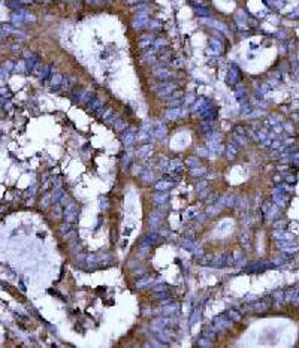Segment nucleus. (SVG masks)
Wrapping results in <instances>:
<instances>
[{
	"label": "nucleus",
	"mask_w": 299,
	"mask_h": 348,
	"mask_svg": "<svg viewBox=\"0 0 299 348\" xmlns=\"http://www.w3.org/2000/svg\"><path fill=\"white\" fill-rule=\"evenodd\" d=\"M61 79H63V78H61L60 75H55V76L52 78V81H51V82H52V85H60Z\"/></svg>",
	"instance_id": "30"
},
{
	"label": "nucleus",
	"mask_w": 299,
	"mask_h": 348,
	"mask_svg": "<svg viewBox=\"0 0 299 348\" xmlns=\"http://www.w3.org/2000/svg\"><path fill=\"white\" fill-rule=\"evenodd\" d=\"M150 27L156 30V29H160V27H162V24H160L159 21H151V24H150Z\"/></svg>",
	"instance_id": "32"
},
{
	"label": "nucleus",
	"mask_w": 299,
	"mask_h": 348,
	"mask_svg": "<svg viewBox=\"0 0 299 348\" xmlns=\"http://www.w3.org/2000/svg\"><path fill=\"white\" fill-rule=\"evenodd\" d=\"M166 136V127L162 126V123H157V129H156V138L162 139Z\"/></svg>",
	"instance_id": "14"
},
{
	"label": "nucleus",
	"mask_w": 299,
	"mask_h": 348,
	"mask_svg": "<svg viewBox=\"0 0 299 348\" xmlns=\"http://www.w3.org/2000/svg\"><path fill=\"white\" fill-rule=\"evenodd\" d=\"M197 154H201V156L207 157V156H210V154H211V151H210L208 148H201V150H197Z\"/></svg>",
	"instance_id": "29"
},
{
	"label": "nucleus",
	"mask_w": 299,
	"mask_h": 348,
	"mask_svg": "<svg viewBox=\"0 0 299 348\" xmlns=\"http://www.w3.org/2000/svg\"><path fill=\"white\" fill-rule=\"evenodd\" d=\"M238 79V69L236 67H232L230 69V73H229V78H227V82L229 84H235Z\"/></svg>",
	"instance_id": "15"
},
{
	"label": "nucleus",
	"mask_w": 299,
	"mask_h": 348,
	"mask_svg": "<svg viewBox=\"0 0 299 348\" xmlns=\"http://www.w3.org/2000/svg\"><path fill=\"white\" fill-rule=\"evenodd\" d=\"M233 202H235L233 196H227V197H224V205H226V206H232V205H233Z\"/></svg>",
	"instance_id": "28"
},
{
	"label": "nucleus",
	"mask_w": 299,
	"mask_h": 348,
	"mask_svg": "<svg viewBox=\"0 0 299 348\" xmlns=\"http://www.w3.org/2000/svg\"><path fill=\"white\" fill-rule=\"evenodd\" d=\"M227 157H229V159H233V157H235V150H233L232 145L227 147Z\"/></svg>",
	"instance_id": "31"
},
{
	"label": "nucleus",
	"mask_w": 299,
	"mask_h": 348,
	"mask_svg": "<svg viewBox=\"0 0 299 348\" xmlns=\"http://www.w3.org/2000/svg\"><path fill=\"white\" fill-rule=\"evenodd\" d=\"M154 290H156V291H165V290H168V285H166V284H162V285L154 287Z\"/></svg>",
	"instance_id": "34"
},
{
	"label": "nucleus",
	"mask_w": 299,
	"mask_h": 348,
	"mask_svg": "<svg viewBox=\"0 0 299 348\" xmlns=\"http://www.w3.org/2000/svg\"><path fill=\"white\" fill-rule=\"evenodd\" d=\"M194 215H197V211H196L194 208H190V209L185 212V218H187V220H191Z\"/></svg>",
	"instance_id": "25"
},
{
	"label": "nucleus",
	"mask_w": 299,
	"mask_h": 348,
	"mask_svg": "<svg viewBox=\"0 0 299 348\" xmlns=\"http://www.w3.org/2000/svg\"><path fill=\"white\" fill-rule=\"evenodd\" d=\"M61 194H63V191H61V188H58V190L55 191V196H54V200H58Z\"/></svg>",
	"instance_id": "35"
},
{
	"label": "nucleus",
	"mask_w": 299,
	"mask_h": 348,
	"mask_svg": "<svg viewBox=\"0 0 299 348\" xmlns=\"http://www.w3.org/2000/svg\"><path fill=\"white\" fill-rule=\"evenodd\" d=\"M179 117H181V108H169V111L166 112L168 120H176Z\"/></svg>",
	"instance_id": "5"
},
{
	"label": "nucleus",
	"mask_w": 299,
	"mask_h": 348,
	"mask_svg": "<svg viewBox=\"0 0 299 348\" xmlns=\"http://www.w3.org/2000/svg\"><path fill=\"white\" fill-rule=\"evenodd\" d=\"M185 164L190 166V169H191V167H196V166H197V157H190V159H187V160H185Z\"/></svg>",
	"instance_id": "22"
},
{
	"label": "nucleus",
	"mask_w": 299,
	"mask_h": 348,
	"mask_svg": "<svg viewBox=\"0 0 299 348\" xmlns=\"http://www.w3.org/2000/svg\"><path fill=\"white\" fill-rule=\"evenodd\" d=\"M153 42H154V38H153V36H150V35H144V36H141V38H139V41H138V46H139V48H142V49H145V48H148Z\"/></svg>",
	"instance_id": "4"
},
{
	"label": "nucleus",
	"mask_w": 299,
	"mask_h": 348,
	"mask_svg": "<svg viewBox=\"0 0 299 348\" xmlns=\"http://www.w3.org/2000/svg\"><path fill=\"white\" fill-rule=\"evenodd\" d=\"M123 164H124V166H129V164H130V154H126V156H124Z\"/></svg>",
	"instance_id": "33"
},
{
	"label": "nucleus",
	"mask_w": 299,
	"mask_h": 348,
	"mask_svg": "<svg viewBox=\"0 0 299 348\" xmlns=\"http://www.w3.org/2000/svg\"><path fill=\"white\" fill-rule=\"evenodd\" d=\"M157 338H159L160 341H165V342H168V341L171 339V336H169L166 332H163V329H162V330H159V335H157Z\"/></svg>",
	"instance_id": "23"
},
{
	"label": "nucleus",
	"mask_w": 299,
	"mask_h": 348,
	"mask_svg": "<svg viewBox=\"0 0 299 348\" xmlns=\"http://www.w3.org/2000/svg\"><path fill=\"white\" fill-rule=\"evenodd\" d=\"M64 217H66V221L67 223H73L78 217V211H76V205L75 203H69L66 206V211H64Z\"/></svg>",
	"instance_id": "1"
},
{
	"label": "nucleus",
	"mask_w": 299,
	"mask_h": 348,
	"mask_svg": "<svg viewBox=\"0 0 299 348\" xmlns=\"http://www.w3.org/2000/svg\"><path fill=\"white\" fill-rule=\"evenodd\" d=\"M151 153V145L150 144H147V145H144L139 151H138V157H141V159H145L148 154Z\"/></svg>",
	"instance_id": "12"
},
{
	"label": "nucleus",
	"mask_w": 299,
	"mask_h": 348,
	"mask_svg": "<svg viewBox=\"0 0 299 348\" xmlns=\"http://www.w3.org/2000/svg\"><path fill=\"white\" fill-rule=\"evenodd\" d=\"M193 100H194V96H193V94H188V97L185 99V103H191Z\"/></svg>",
	"instance_id": "38"
},
{
	"label": "nucleus",
	"mask_w": 299,
	"mask_h": 348,
	"mask_svg": "<svg viewBox=\"0 0 299 348\" xmlns=\"http://www.w3.org/2000/svg\"><path fill=\"white\" fill-rule=\"evenodd\" d=\"M197 344H199V345H210V341H205V339H201V341H199Z\"/></svg>",
	"instance_id": "39"
},
{
	"label": "nucleus",
	"mask_w": 299,
	"mask_h": 348,
	"mask_svg": "<svg viewBox=\"0 0 299 348\" xmlns=\"http://www.w3.org/2000/svg\"><path fill=\"white\" fill-rule=\"evenodd\" d=\"M205 173V167H191V175L193 176H201V175H204Z\"/></svg>",
	"instance_id": "21"
},
{
	"label": "nucleus",
	"mask_w": 299,
	"mask_h": 348,
	"mask_svg": "<svg viewBox=\"0 0 299 348\" xmlns=\"http://www.w3.org/2000/svg\"><path fill=\"white\" fill-rule=\"evenodd\" d=\"M114 127H115V130L117 132H121V130H124L126 129V121L124 120H115V123H114Z\"/></svg>",
	"instance_id": "19"
},
{
	"label": "nucleus",
	"mask_w": 299,
	"mask_h": 348,
	"mask_svg": "<svg viewBox=\"0 0 299 348\" xmlns=\"http://www.w3.org/2000/svg\"><path fill=\"white\" fill-rule=\"evenodd\" d=\"M207 148L211 151V153H221L223 151V147H221V144H219V142H208V145H207Z\"/></svg>",
	"instance_id": "11"
},
{
	"label": "nucleus",
	"mask_w": 299,
	"mask_h": 348,
	"mask_svg": "<svg viewBox=\"0 0 299 348\" xmlns=\"http://www.w3.org/2000/svg\"><path fill=\"white\" fill-rule=\"evenodd\" d=\"M157 239H159V235H157V233H150V235H145V236L142 238V244H144V245H153V244L157 242Z\"/></svg>",
	"instance_id": "8"
},
{
	"label": "nucleus",
	"mask_w": 299,
	"mask_h": 348,
	"mask_svg": "<svg viewBox=\"0 0 299 348\" xmlns=\"http://www.w3.org/2000/svg\"><path fill=\"white\" fill-rule=\"evenodd\" d=\"M154 75H156L157 78H162V79H168V78H172V73H171L169 70H166V69H156Z\"/></svg>",
	"instance_id": "10"
},
{
	"label": "nucleus",
	"mask_w": 299,
	"mask_h": 348,
	"mask_svg": "<svg viewBox=\"0 0 299 348\" xmlns=\"http://www.w3.org/2000/svg\"><path fill=\"white\" fill-rule=\"evenodd\" d=\"M162 220H163V215H162L160 212H153V214L150 215V224H151L153 227L160 226V224H162Z\"/></svg>",
	"instance_id": "7"
},
{
	"label": "nucleus",
	"mask_w": 299,
	"mask_h": 348,
	"mask_svg": "<svg viewBox=\"0 0 299 348\" xmlns=\"http://www.w3.org/2000/svg\"><path fill=\"white\" fill-rule=\"evenodd\" d=\"M133 175H138V173H141V166H133Z\"/></svg>",
	"instance_id": "37"
},
{
	"label": "nucleus",
	"mask_w": 299,
	"mask_h": 348,
	"mask_svg": "<svg viewBox=\"0 0 299 348\" xmlns=\"http://www.w3.org/2000/svg\"><path fill=\"white\" fill-rule=\"evenodd\" d=\"M135 141H136V133H135V132H126V135L123 136V142H124L126 147L133 145Z\"/></svg>",
	"instance_id": "6"
},
{
	"label": "nucleus",
	"mask_w": 299,
	"mask_h": 348,
	"mask_svg": "<svg viewBox=\"0 0 299 348\" xmlns=\"http://www.w3.org/2000/svg\"><path fill=\"white\" fill-rule=\"evenodd\" d=\"M148 24H150V20H148L147 12H141V14H138V18L133 21V29H144Z\"/></svg>",
	"instance_id": "2"
},
{
	"label": "nucleus",
	"mask_w": 299,
	"mask_h": 348,
	"mask_svg": "<svg viewBox=\"0 0 299 348\" xmlns=\"http://www.w3.org/2000/svg\"><path fill=\"white\" fill-rule=\"evenodd\" d=\"M154 202L156 203H166L168 202V193H162V191H159L156 196H154Z\"/></svg>",
	"instance_id": "13"
},
{
	"label": "nucleus",
	"mask_w": 299,
	"mask_h": 348,
	"mask_svg": "<svg viewBox=\"0 0 299 348\" xmlns=\"http://www.w3.org/2000/svg\"><path fill=\"white\" fill-rule=\"evenodd\" d=\"M102 105H103V102H102L100 99H93V100L88 103V109H90L91 112H94V111H97V109H100Z\"/></svg>",
	"instance_id": "9"
},
{
	"label": "nucleus",
	"mask_w": 299,
	"mask_h": 348,
	"mask_svg": "<svg viewBox=\"0 0 299 348\" xmlns=\"http://www.w3.org/2000/svg\"><path fill=\"white\" fill-rule=\"evenodd\" d=\"M179 309V305L178 303H173V305H169V306H165L163 308V314H172V312H176Z\"/></svg>",
	"instance_id": "18"
},
{
	"label": "nucleus",
	"mask_w": 299,
	"mask_h": 348,
	"mask_svg": "<svg viewBox=\"0 0 299 348\" xmlns=\"http://www.w3.org/2000/svg\"><path fill=\"white\" fill-rule=\"evenodd\" d=\"M153 282V278L151 276H145V278H142V279H139L138 282H136V287L138 288H144L145 285H150Z\"/></svg>",
	"instance_id": "16"
},
{
	"label": "nucleus",
	"mask_w": 299,
	"mask_h": 348,
	"mask_svg": "<svg viewBox=\"0 0 299 348\" xmlns=\"http://www.w3.org/2000/svg\"><path fill=\"white\" fill-rule=\"evenodd\" d=\"M205 185H207V182H202V184H199V185H197V190H202V188H204Z\"/></svg>",
	"instance_id": "40"
},
{
	"label": "nucleus",
	"mask_w": 299,
	"mask_h": 348,
	"mask_svg": "<svg viewBox=\"0 0 299 348\" xmlns=\"http://www.w3.org/2000/svg\"><path fill=\"white\" fill-rule=\"evenodd\" d=\"M208 138H210L211 142H220V141H221V135H220V133H211Z\"/></svg>",
	"instance_id": "24"
},
{
	"label": "nucleus",
	"mask_w": 299,
	"mask_h": 348,
	"mask_svg": "<svg viewBox=\"0 0 299 348\" xmlns=\"http://www.w3.org/2000/svg\"><path fill=\"white\" fill-rule=\"evenodd\" d=\"M144 179H145L147 182H151V181L154 179V175H153L151 172H148V170H145V172H144Z\"/></svg>",
	"instance_id": "27"
},
{
	"label": "nucleus",
	"mask_w": 299,
	"mask_h": 348,
	"mask_svg": "<svg viewBox=\"0 0 299 348\" xmlns=\"http://www.w3.org/2000/svg\"><path fill=\"white\" fill-rule=\"evenodd\" d=\"M196 14L199 17H210V11L207 8H202V6H197L196 8Z\"/></svg>",
	"instance_id": "20"
},
{
	"label": "nucleus",
	"mask_w": 299,
	"mask_h": 348,
	"mask_svg": "<svg viewBox=\"0 0 299 348\" xmlns=\"http://www.w3.org/2000/svg\"><path fill=\"white\" fill-rule=\"evenodd\" d=\"M227 315H229L232 320H235V321H239V320H241V315H239L238 312H235V311H229Z\"/></svg>",
	"instance_id": "26"
},
{
	"label": "nucleus",
	"mask_w": 299,
	"mask_h": 348,
	"mask_svg": "<svg viewBox=\"0 0 299 348\" xmlns=\"http://www.w3.org/2000/svg\"><path fill=\"white\" fill-rule=\"evenodd\" d=\"M171 185H172V182H171V181H160V182H157V184H156V188H157L159 191H160V190H162V191H165V190H168Z\"/></svg>",
	"instance_id": "17"
},
{
	"label": "nucleus",
	"mask_w": 299,
	"mask_h": 348,
	"mask_svg": "<svg viewBox=\"0 0 299 348\" xmlns=\"http://www.w3.org/2000/svg\"><path fill=\"white\" fill-rule=\"evenodd\" d=\"M69 230H70V226H69V224H64V226H61V233H64V232L67 233Z\"/></svg>",
	"instance_id": "36"
},
{
	"label": "nucleus",
	"mask_w": 299,
	"mask_h": 348,
	"mask_svg": "<svg viewBox=\"0 0 299 348\" xmlns=\"http://www.w3.org/2000/svg\"><path fill=\"white\" fill-rule=\"evenodd\" d=\"M223 49V45L221 42L216 41V39H210V48H208V52L210 54H220Z\"/></svg>",
	"instance_id": "3"
}]
</instances>
